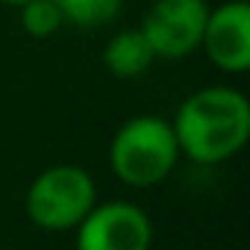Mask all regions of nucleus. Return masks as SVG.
<instances>
[{"label": "nucleus", "mask_w": 250, "mask_h": 250, "mask_svg": "<svg viewBox=\"0 0 250 250\" xmlns=\"http://www.w3.org/2000/svg\"><path fill=\"white\" fill-rule=\"evenodd\" d=\"M97 203L94 177L80 165H50L27 186V218L47 232L77 229Z\"/></svg>", "instance_id": "obj_3"}, {"label": "nucleus", "mask_w": 250, "mask_h": 250, "mask_svg": "<svg viewBox=\"0 0 250 250\" xmlns=\"http://www.w3.org/2000/svg\"><path fill=\"white\" fill-rule=\"evenodd\" d=\"M153 62H156V56H153L150 44L145 42L142 30H121L103 47V65L118 80H136L145 71H150Z\"/></svg>", "instance_id": "obj_7"}, {"label": "nucleus", "mask_w": 250, "mask_h": 250, "mask_svg": "<svg viewBox=\"0 0 250 250\" xmlns=\"http://www.w3.org/2000/svg\"><path fill=\"white\" fill-rule=\"evenodd\" d=\"M59 15L65 24L74 27H106L112 21H118L121 9H124V0H53Z\"/></svg>", "instance_id": "obj_8"}, {"label": "nucleus", "mask_w": 250, "mask_h": 250, "mask_svg": "<svg viewBox=\"0 0 250 250\" xmlns=\"http://www.w3.org/2000/svg\"><path fill=\"white\" fill-rule=\"evenodd\" d=\"M180 159L171 121L156 115H136L124 121L109 142V168L130 188L159 186Z\"/></svg>", "instance_id": "obj_2"}, {"label": "nucleus", "mask_w": 250, "mask_h": 250, "mask_svg": "<svg viewBox=\"0 0 250 250\" xmlns=\"http://www.w3.org/2000/svg\"><path fill=\"white\" fill-rule=\"evenodd\" d=\"M200 47L224 74H244L250 68V3L227 0L209 9Z\"/></svg>", "instance_id": "obj_6"}, {"label": "nucleus", "mask_w": 250, "mask_h": 250, "mask_svg": "<svg viewBox=\"0 0 250 250\" xmlns=\"http://www.w3.org/2000/svg\"><path fill=\"white\" fill-rule=\"evenodd\" d=\"M171 130L180 153L191 162H227L241 153L250 139V103L238 88L206 85L180 103Z\"/></svg>", "instance_id": "obj_1"}, {"label": "nucleus", "mask_w": 250, "mask_h": 250, "mask_svg": "<svg viewBox=\"0 0 250 250\" xmlns=\"http://www.w3.org/2000/svg\"><path fill=\"white\" fill-rule=\"evenodd\" d=\"M206 18V0H156L139 30L156 59H183L200 47Z\"/></svg>", "instance_id": "obj_5"}, {"label": "nucleus", "mask_w": 250, "mask_h": 250, "mask_svg": "<svg viewBox=\"0 0 250 250\" xmlns=\"http://www.w3.org/2000/svg\"><path fill=\"white\" fill-rule=\"evenodd\" d=\"M0 3H6V6H27V3H33V0H0Z\"/></svg>", "instance_id": "obj_10"}, {"label": "nucleus", "mask_w": 250, "mask_h": 250, "mask_svg": "<svg viewBox=\"0 0 250 250\" xmlns=\"http://www.w3.org/2000/svg\"><path fill=\"white\" fill-rule=\"evenodd\" d=\"M62 15L53 0H33V3L21 6V27L33 39H50L62 27Z\"/></svg>", "instance_id": "obj_9"}, {"label": "nucleus", "mask_w": 250, "mask_h": 250, "mask_svg": "<svg viewBox=\"0 0 250 250\" xmlns=\"http://www.w3.org/2000/svg\"><path fill=\"white\" fill-rule=\"evenodd\" d=\"M150 215L130 200L94 203L74 229V250H150Z\"/></svg>", "instance_id": "obj_4"}]
</instances>
